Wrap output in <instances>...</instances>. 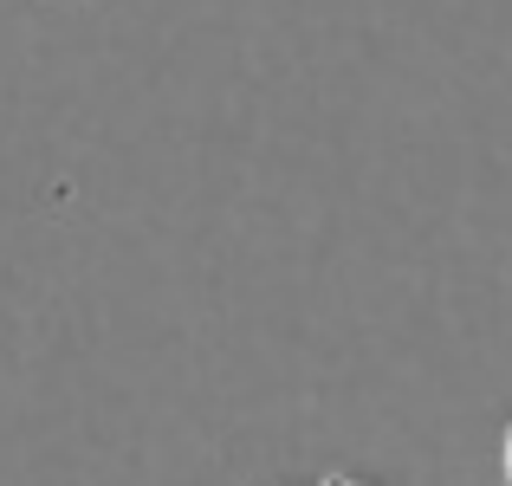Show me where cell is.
Instances as JSON below:
<instances>
[{"mask_svg":"<svg viewBox=\"0 0 512 486\" xmlns=\"http://www.w3.org/2000/svg\"><path fill=\"white\" fill-rule=\"evenodd\" d=\"M500 461H506V486H512V428H506V441H500Z\"/></svg>","mask_w":512,"mask_h":486,"instance_id":"cell-1","label":"cell"},{"mask_svg":"<svg viewBox=\"0 0 512 486\" xmlns=\"http://www.w3.org/2000/svg\"><path fill=\"white\" fill-rule=\"evenodd\" d=\"M318 486H363V480H344V474H331V480H318Z\"/></svg>","mask_w":512,"mask_h":486,"instance_id":"cell-2","label":"cell"}]
</instances>
